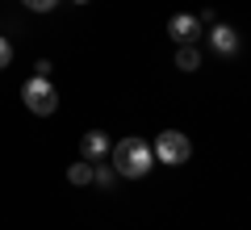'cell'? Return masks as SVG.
<instances>
[{"label": "cell", "instance_id": "obj_3", "mask_svg": "<svg viewBox=\"0 0 251 230\" xmlns=\"http://www.w3.org/2000/svg\"><path fill=\"white\" fill-rule=\"evenodd\" d=\"M155 159L159 163H168V168H180V163L193 155V142H188V134H180V130H163L159 138H155Z\"/></svg>", "mask_w": 251, "mask_h": 230}, {"label": "cell", "instance_id": "obj_11", "mask_svg": "<svg viewBox=\"0 0 251 230\" xmlns=\"http://www.w3.org/2000/svg\"><path fill=\"white\" fill-rule=\"evenodd\" d=\"M13 63V46H9V38H0V71Z\"/></svg>", "mask_w": 251, "mask_h": 230}, {"label": "cell", "instance_id": "obj_8", "mask_svg": "<svg viewBox=\"0 0 251 230\" xmlns=\"http://www.w3.org/2000/svg\"><path fill=\"white\" fill-rule=\"evenodd\" d=\"M67 180H72L75 188H80V184H92V163H88V159L72 163V168H67Z\"/></svg>", "mask_w": 251, "mask_h": 230}, {"label": "cell", "instance_id": "obj_4", "mask_svg": "<svg viewBox=\"0 0 251 230\" xmlns=\"http://www.w3.org/2000/svg\"><path fill=\"white\" fill-rule=\"evenodd\" d=\"M168 34L176 38L180 46H197L201 38H205V21L193 17V13H176V17L168 21Z\"/></svg>", "mask_w": 251, "mask_h": 230}, {"label": "cell", "instance_id": "obj_6", "mask_svg": "<svg viewBox=\"0 0 251 230\" xmlns=\"http://www.w3.org/2000/svg\"><path fill=\"white\" fill-rule=\"evenodd\" d=\"M80 155L88 163H100V159H109V134L105 130H88L80 138Z\"/></svg>", "mask_w": 251, "mask_h": 230}, {"label": "cell", "instance_id": "obj_5", "mask_svg": "<svg viewBox=\"0 0 251 230\" xmlns=\"http://www.w3.org/2000/svg\"><path fill=\"white\" fill-rule=\"evenodd\" d=\"M205 34H209V46H214L218 54H226V59H230V54H239V46H243V38L234 34L230 26H218V21L205 29Z\"/></svg>", "mask_w": 251, "mask_h": 230}, {"label": "cell", "instance_id": "obj_10", "mask_svg": "<svg viewBox=\"0 0 251 230\" xmlns=\"http://www.w3.org/2000/svg\"><path fill=\"white\" fill-rule=\"evenodd\" d=\"M21 4H25V9H34V13H50L59 0H21Z\"/></svg>", "mask_w": 251, "mask_h": 230}, {"label": "cell", "instance_id": "obj_12", "mask_svg": "<svg viewBox=\"0 0 251 230\" xmlns=\"http://www.w3.org/2000/svg\"><path fill=\"white\" fill-rule=\"evenodd\" d=\"M75 4H88V0H75Z\"/></svg>", "mask_w": 251, "mask_h": 230}, {"label": "cell", "instance_id": "obj_2", "mask_svg": "<svg viewBox=\"0 0 251 230\" xmlns=\"http://www.w3.org/2000/svg\"><path fill=\"white\" fill-rule=\"evenodd\" d=\"M21 101H25L29 113L38 117H50L54 109H59V92H54V84L46 80V76H34V80H25V88H21Z\"/></svg>", "mask_w": 251, "mask_h": 230}, {"label": "cell", "instance_id": "obj_1", "mask_svg": "<svg viewBox=\"0 0 251 230\" xmlns=\"http://www.w3.org/2000/svg\"><path fill=\"white\" fill-rule=\"evenodd\" d=\"M151 163H155L151 142H143V138H122V142H113V172H117V176L138 180V176L151 172Z\"/></svg>", "mask_w": 251, "mask_h": 230}, {"label": "cell", "instance_id": "obj_7", "mask_svg": "<svg viewBox=\"0 0 251 230\" xmlns=\"http://www.w3.org/2000/svg\"><path fill=\"white\" fill-rule=\"evenodd\" d=\"M176 67L180 71H197L201 67V51H197V46H180V51H176Z\"/></svg>", "mask_w": 251, "mask_h": 230}, {"label": "cell", "instance_id": "obj_9", "mask_svg": "<svg viewBox=\"0 0 251 230\" xmlns=\"http://www.w3.org/2000/svg\"><path fill=\"white\" fill-rule=\"evenodd\" d=\"M113 180H117V172H113V168H97V163H92V184L113 188Z\"/></svg>", "mask_w": 251, "mask_h": 230}]
</instances>
